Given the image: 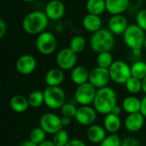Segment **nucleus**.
I'll return each mask as SVG.
<instances>
[{
    "label": "nucleus",
    "instance_id": "0eeeda50",
    "mask_svg": "<svg viewBox=\"0 0 146 146\" xmlns=\"http://www.w3.org/2000/svg\"><path fill=\"white\" fill-rule=\"evenodd\" d=\"M37 50L44 56L51 55L57 47V40L56 36L49 31H44L38 35L36 38Z\"/></svg>",
    "mask_w": 146,
    "mask_h": 146
},
{
    "label": "nucleus",
    "instance_id": "a211bd4d",
    "mask_svg": "<svg viewBox=\"0 0 146 146\" xmlns=\"http://www.w3.org/2000/svg\"><path fill=\"white\" fill-rule=\"evenodd\" d=\"M106 137V130L100 125L93 124L86 131L87 139L93 144H100Z\"/></svg>",
    "mask_w": 146,
    "mask_h": 146
},
{
    "label": "nucleus",
    "instance_id": "b1692460",
    "mask_svg": "<svg viewBox=\"0 0 146 146\" xmlns=\"http://www.w3.org/2000/svg\"><path fill=\"white\" fill-rule=\"evenodd\" d=\"M122 108L127 114H133L140 112L141 100L134 96L127 97L122 102Z\"/></svg>",
    "mask_w": 146,
    "mask_h": 146
},
{
    "label": "nucleus",
    "instance_id": "412c9836",
    "mask_svg": "<svg viewBox=\"0 0 146 146\" xmlns=\"http://www.w3.org/2000/svg\"><path fill=\"white\" fill-rule=\"evenodd\" d=\"M83 27L90 33H96L102 28V20L99 15L87 14L82 20Z\"/></svg>",
    "mask_w": 146,
    "mask_h": 146
},
{
    "label": "nucleus",
    "instance_id": "2f4dec72",
    "mask_svg": "<svg viewBox=\"0 0 146 146\" xmlns=\"http://www.w3.org/2000/svg\"><path fill=\"white\" fill-rule=\"evenodd\" d=\"M46 133L40 127H35L33 128L31 132H30V135H29V140H31L33 143L36 144V145H39L41 144L43 141L45 140V137H46Z\"/></svg>",
    "mask_w": 146,
    "mask_h": 146
},
{
    "label": "nucleus",
    "instance_id": "aec40b11",
    "mask_svg": "<svg viewBox=\"0 0 146 146\" xmlns=\"http://www.w3.org/2000/svg\"><path fill=\"white\" fill-rule=\"evenodd\" d=\"M90 71L84 66H76L71 71V80L77 86L89 82Z\"/></svg>",
    "mask_w": 146,
    "mask_h": 146
},
{
    "label": "nucleus",
    "instance_id": "6e6552de",
    "mask_svg": "<svg viewBox=\"0 0 146 146\" xmlns=\"http://www.w3.org/2000/svg\"><path fill=\"white\" fill-rule=\"evenodd\" d=\"M39 127L47 133L54 135L63 128L61 117L54 113H44L39 119Z\"/></svg>",
    "mask_w": 146,
    "mask_h": 146
},
{
    "label": "nucleus",
    "instance_id": "dca6fc26",
    "mask_svg": "<svg viewBox=\"0 0 146 146\" xmlns=\"http://www.w3.org/2000/svg\"><path fill=\"white\" fill-rule=\"evenodd\" d=\"M145 119V116L140 112L128 114V115L125 119V127L127 131L132 133L139 132L144 127Z\"/></svg>",
    "mask_w": 146,
    "mask_h": 146
},
{
    "label": "nucleus",
    "instance_id": "473e14b6",
    "mask_svg": "<svg viewBox=\"0 0 146 146\" xmlns=\"http://www.w3.org/2000/svg\"><path fill=\"white\" fill-rule=\"evenodd\" d=\"M121 142L118 134L111 133L99 144V146H121Z\"/></svg>",
    "mask_w": 146,
    "mask_h": 146
},
{
    "label": "nucleus",
    "instance_id": "5701e85b",
    "mask_svg": "<svg viewBox=\"0 0 146 146\" xmlns=\"http://www.w3.org/2000/svg\"><path fill=\"white\" fill-rule=\"evenodd\" d=\"M121 127V121L119 115L110 113L105 115L104 120V127L110 133H116Z\"/></svg>",
    "mask_w": 146,
    "mask_h": 146
},
{
    "label": "nucleus",
    "instance_id": "6ab92c4d",
    "mask_svg": "<svg viewBox=\"0 0 146 146\" xmlns=\"http://www.w3.org/2000/svg\"><path fill=\"white\" fill-rule=\"evenodd\" d=\"M105 3L106 11L111 15H121L128 9L130 0H105Z\"/></svg>",
    "mask_w": 146,
    "mask_h": 146
},
{
    "label": "nucleus",
    "instance_id": "ddd939ff",
    "mask_svg": "<svg viewBox=\"0 0 146 146\" xmlns=\"http://www.w3.org/2000/svg\"><path fill=\"white\" fill-rule=\"evenodd\" d=\"M37 62L33 56L30 54H24L21 56L15 63L16 70L22 75H28L34 72L36 69Z\"/></svg>",
    "mask_w": 146,
    "mask_h": 146
},
{
    "label": "nucleus",
    "instance_id": "423d86ee",
    "mask_svg": "<svg viewBox=\"0 0 146 146\" xmlns=\"http://www.w3.org/2000/svg\"><path fill=\"white\" fill-rule=\"evenodd\" d=\"M110 79L116 84L125 85L126 82L132 77L131 67L124 61H114L109 68Z\"/></svg>",
    "mask_w": 146,
    "mask_h": 146
},
{
    "label": "nucleus",
    "instance_id": "f704fd0d",
    "mask_svg": "<svg viewBox=\"0 0 146 146\" xmlns=\"http://www.w3.org/2000/svg\"><path fill=\"white\" fill-rule=\"evenodd\" d=\"M136 24L146 32V8L139 10L136 15Z\"/></svg>",
    "mask_w": 146,
    "mask_h": 146
},
{
    "label": "nucleus",
    "instance_id": "9b49d317",
    "mask_svg": "<svg viewBox=\"0 0 146 146\" xmlns=\"http://www.w3.org/2000/svg\"><path fill=\"white\" fill-rule=\"evenodd\" d=\"M110 71L107 68H103L100 67H96L90 71L89 82L98 90L105 86H108V84L110 80Z\"/></svg>",
    "mask_w": 146,
    "mask_h": 146
},
{
    "label": "nucleus",
    "instance_id": "de8ad7c7",
    "mask_svg": "<svg viewBox=\"0 0 146 146\" xmlns=\"http://www.w3.org/2000/svg\"><path fill=\"white\" fill-rule=\"evenodd\" d=\"M145 8H146V0H145Z\"/></svg>",
    "mask_w": 146,
    "mask_h": 146
},
{
    "label": "nucleus",
    "instance_id": "ea45409f",
    "mask_svg": "<svg viewBox=\"0 0 146 146\" xmlns=\"http://www.w3.org/2000/svg\"><path fill=\"white\" fill-rule=\"evenodd\" d=\"M61 121H62V127H68V126L71 124L72 119H71V118H69V117L62 116V117H61Z\"/></svg>",
    "mask_w": 146,
    "mask_h": 146
},
{
    "label": "nucleus",
    "instance_id": "20e7f679",
    "mask_svg": "<svg viewBox=\"0 0 146 146\" xmlns=\"http://www.w3.org/2000/svg\"><path fill=\"white\" fill-rule=\"evenodd\" d=\"M115 44V35L106 28H101L92 33L90 38V47L98 54L110 51L114 48Z\"/></svg>",
    "mask_w": 146,
    "mask_h": 146
},
{
    "label": "nucleus",
    "instance_id": "49530a36",
    "mask_svg": "<svg viewBox=\"0 0 146 146\" xmlns=\"http://www.w3.org/2000/svg\"><path fill=\"white\" fill-rule=\"evenodd\" d=\"M144 48L146 50V38H145V44H144Z\"/></svg>",
    "mask_w": 146,
    "mask_h": 146
},
{
    "label": "nucleus",
    "instance_id": "f8f14e48",
    "mask_svg": "<svg viewBox=\"0 0 146 146\" xmlns=\"http://www.w3.org/2000/svg\"><path fill=\"white\" fill-rule=\"evenodd\" d=\"M97 111L94 107L89 105H82L78 108L75 115L76 121L82 126H92L97 119Z\"/></svg>",
    "mask_w": 146,
    "mask_h": 146
},
{
    "label": "nucleus",
    "instance_id": "cd10ccee",
    "mask_svg": "<svg viewBox=\"0 0 146 146\" xmlns=\"http://www.w3.org/2000/svg\"><path fill=\"white\" fill-rule=\"evenodd\" d=\"M86 47V40L83 36L76 35L73 37L69 42V48L76 54L82 52Z\"/></svg>",
    "mask_w": 146,
    "mask_h": 146
},
{
    "label": "nucleus",
    "instance_id": "7ed1b4c3",
    "mask_svg": "<svg viewBox=\"0 0 146 146\" xmlns=\"http://www.w3.org/2000/svg\"><path fill=\"white\" fill-rule=\"evenodd\" d=\"M145 32L141 29L136 23L130 24L123 33V40L125 44L132 50L135 56L141 53L145 41Z\"/></svg>",
    "mask_w": 146,
    "mask_h": 146
},
{
    "label": "nucleus",
    "instance_id": "e433bc0d",
    "mask_svg": "<svg viewBox=\"0 0 146 146\" xmlns=\"http://www.w3.org/2000/svg\"><path fill=\"white\" fill-rule=\"evenodd\" d=\"M65 146H86L85 142L80 139H72Z\"/></svg>",
    "mask_w": 146,
    "mask_h": 146
},
{
    "label": "nucleus",
    "instance_id": "79ce46f5",
    "mask_svg": "<svg viewBox=\"0 0 146 146\" xmlns=\"http://www.w3.org/2000/svg\"><path fill=\"white\" fill-rule=\"evenodd\" d=\"M19 146H38V145H36V144H34V143H33L31 140H26V141H23V142H21Z\"/></svg>",
    "mask_w": 146,
    "mask_h": 146
},
{
    "label": "nucleus",
    "instance_id": "7c9ffc66",
    "mask_svg": "<svg viewBox=\"0 0 146 146\" xmlns=\"http://www.w3.org/2000/svg\"><path fill=\"white\" fill-rule=\"evenodd\" d=\"M69 135L66 129L62 128L53 135L52 141L56 146H65L69 141Z\"/></svg>",
    "mask_w": 146,
    "mask_h": 146
},
{
    "label": "nucleus",
    "instance_id": "bb28decb",
    "mask_svg": "<svg viewBox=\"0 0 146 146\" xmlns=\"http://www.w3.org/2000/svg\"><path fill=\"white\" fill-rule=\"evenodd\" d=\"M132 77L142 80L146 76V62L144 61H137L131 66Z\"/></svg>",
    "mask_w": 146,
    "mask_h": 146
},
{
    "label": "nucleus",
    "instance_id": "c9c22d12",
    "mask_svg": "<svg viewBox=\"0 0 146 146\" xmlns=\"http://www.w3.org/2000/svg\"><path fill=\"white\" fill-rule=\"evenodd\" d=\"M121 146H141L139 141L133 137H127L121 142Z\"/></svg>",
    "mask_w": 146,
    "mask_h": 146
},
{
    "label": "nucleus",
    "instance_id": "2eb2a0df",
    "mask_svg": "<svg viewBox=\"0 0 146 146\" xmlns=\"http://www.w3.org/2000/svg\"><path fill=\"white\" fill-rule=\"evenodd\" d=\"M128 26L127 19L122 14L112 15L108 22V29L114 35H123Z\"/></svg>",
    "mask_w": 146,
    "mask_h": 146
},
{
    "label": "nucleus",
    "instance_id": "37998d69",
    "mask_svg": "<svg viewBox=\"0 0 146 146\" xmlns=\"http://www.w3.org/2000/svg\"><path fill=\"white\" fill-rule=\"evenodd\" d=\"M121 108L118 104L115 105V106L113 108L112 111H111V113H113V114H115V115H119L121 114Z\"/></svg>",
    "mask_w": 146,
    "mask_h": 146
},
{
    "label": "nucleus",
    "instance_id": "f3484780",
    "mask_svg": "<svg viewBox=\"0 0 146 146\" xmlns=\"http://www.w3.org/2000/svg\"><path fill=\"white\" fill-rule=\"evenodd\" d=\"M65 74L60 68H52L47 71L44 76V82L47 86H60L63 82Z\"/></svg>",
    "mask_w": 146,
    "mask_h": 146
},
{
    "label": "nucleus",
    "instance_id": "a878e982",
    "mask_svg": "<svg viewBox=\"0 0 146 146\" xmlns=\"http://www.w3.org/2000/svg\"><path fill=\"white\" fill-rule=\"evenodd\" d=\"M27 99H28L30 107L34 108V109L39 108L44 104V92L40 90H35L29 94V96L27 97Z\"/></svg>",
    "mask_w": 146,
    "mask_h": 146
},
{
    "label": "nucleus",
    "instance_id": "1a4fd4ad",
    "mask_svg": "<svg viewBox=\"0 0 146 146\" xmlns=\"http://www.w3.org/2000/svg\"><path fill=\"white\" fill-rule=\"evenodd\" d=\"M96 93L97 89L90 82H87L78 86L74 93V98L75 101L81 106L90 105L91 104H93Z\"/></svg>",
    "mask_w": 146,
    "mask_h": 146
},
{
    "label": "nucleus",
    "instance_id": "9d476101",
    "mask_svg": "<svg viewBox=\"0 0 146 146\" xmlns=\"http://www.w3.org/2000/svg\"><path fill=\"white\" fill-rule=\"evenodd\" d=\"M56 62L57 67L61 69L70 70L76 67L77 54L73 51L69 47L63 48L58 51L56 56Z\"/></svg>",
    "mask_w": 146,
    "mask_h": 146
},
{
    "label": "nucleus",
    "instance_id": "4c0bfd02",
    "mask_svg": "<svg viewBox=\"0 0 146 146\" xmlns=\"http://www.w3.org/2000/svg\"><path fill=\"white\" fill-rule=\"evenodd\" d=\"M7 33V24L3 19H0V38H3V36Z\"/></svg>",
    "mask_w": 146,
    "mask_h": 146
},
{
    "label": "nucleus",
    "instance_id": "4be33fe9",
    "mask_svg": "<svg viewBox=\"0 0 146 146\" xmlns=\"http://www.w3.org/2000/svg\"><path fill=\"white\" fill-rule=\"evenodd\" d=\"M9 106L11 110L16 113L21 114L27 110L30 107L28 99L23 95H15L9 100Z\"/></svg>",
    "mask_w": 146,
    "mask_h": 146
},
{
    "label": "nucleus",
    "instance_id": "c03bdc74",
    "mask_svg": "<svg viewBox=\"0 0 146 146\" xmlns=\"http://www.w3.org/2000/svg\"><path fill=\"white\" fill-rule=\"evenodd\" d=\"M142 91L146 94V76L142 80Z\"/></svg>",
    "mask_w": 146,
    "mask_h": 146
},
{
    "label": "nucleus",
    "instance_id": "72a5a7b5",
    "mask_svg": "<svg viewBox=\"0 0 146 146\" xmlns=\"http://www.w3.org/2000/svg\"><path fill=\"white\" fill-rule=\"evenodd\" d=\"M78 108L75 107L74 104L71 103H65V104L61 108V113L62 116L69 117V118H74L77 113Z\"/></svg>",
    "mask_w": 146,
    "mask_h": 146
},
{
    "label": "nucleus",
    "instance_id": "39448f33",
    "mask_svg": "<svg viewBox=\"0 0 146 146\" xmlns=\"http://www.w3.org/2000/svg\"><path fill=\"white\" fill-rule=\"evenodd\" d=\"M44 104L50 110H61L65 104L66 94L60 86H46L43 91Z\"/></svg>",
    "mask_w": 146,
    "mask_h": 146
},
{
    "label": "nucleus",
    "instance_id": "a18cd8bd",
    "mask_svg": "<svg viewBox=\"0 0 146 146\" xmlns=\"http://www.w3.org/2000/svg\"><path fill=\"white\" fill-rule=\"evenodd\" d=\"M21 1L26 2V3H32V2H34V1H36V0H21Z\"/></svg>",
    "mask_w": 146,
    "mask_h": 146
},
{
    "label": "nucleus",
    "instance_id": "393cba45",
    "mask_svg": "<svg viewBox=\"0 0 146 146\" xmlns=\"http://www.w3.org/2000/svg\"><path fill=\"white\" fill-rule=\"evenodd\" d=\"M86 8L88 14L100 16L104 13V11H106L105 0H87L86 3Z\"/></svg>",
    "mask_w": 146,
    "mask_h": 146
},
{
    "label": "nucleus",
    "instance_id": "a19ab883",
    "mask_svg": "<svg viewBox=\"0 0 146 146\" xmlns=\"http://www.w3.org/2000/svg\"><path fill=\"white\" fill-rule=\"evenodd\" d=\"M38 146H56V145L54 144V142L52 140H47V139H45L41 144H39Z\"/></svg>",
    "mask_w": 146,
    "mask_h": 146
},
{
    "label": "nucleus",
    "instance_id": "c85d7f7f",
    "mask_svg": "<svg viewBox=\"0 0 146 146\" xmlns=\"http://www.w3.org/2000/svg\"><path fill=\"white\" fill-rule=\"evenodd\" d=\"M96 62H97L98 67L109 69L110 67L114 62V59L110 51H107V52H102V53L98 54Z\"/></svg>",
    "mask_w": 146,
    "mask_h": 146
},
{
    "label": "nucleus",
    "instance_id": "c756f323",
    "mask_svg": "<svg viewBox=\"0 0 146 146\" xmlns=\"http://www.w3.org/2000/svg\"><path fill=\"white\" fill-rule=\"evenodd\" d=\"M126 89L128 92L132 94H138L142 91V80L131 77L125 84Z\"/></svg>",
    "mask_w": 146,
    "mask_h": 146
},
{
    "label": "nucleus",
    "instance_id": "58836bf2",
    "mask_svg": "<svg viewBox=\"0 0 146 146\" xmlns=\"http://www.w3.org/2000/svg\"><path fill=\"white\" fill-rule=\"evenodd\" d=\"M140 113L145 116L146 119V94L144 96V98L141 99V110Z\"/></svg>",
    "mask_w": 146,
    "mask_h": 146
},
{
    "label": "nucleus",
    "instance_id": "f257e3e1",
    "mask_svg": "<svg viewBox=\"0 0 146 146\" xmlns=\"http://www.w3.org/2000/svg\"><path fill=\"white\" fill-rule=\"evenodd\" d=\"M92 104L98 113L106 115L111 113L113 108L117 105L116 92L110 86L98 89Z\"/></svg>",
    "mask_w": 146,
    "mask_h": 146
},
{
    "label": "nucleus",
    "instance_id": "4468645a",
    "mask_svg": "<svg viewBox=\"0 0 146 146\" xmlns=\"http://www.w3.org/2000/svg\"><path fill=\"white\" fill-rule=\"evenodd\" d=\"M66 8L61 0H50L44 8V13L50 21H59L65 15Z\"/></svg>",
    "mask_w": 146,
    "mask_h": 146
},
{
    "label": "nucleus",
    "instance_id": "f03ea898",
    "mask_svg": "<svg viewBox=\"0 0 146 146\" xmlns=\"http://www.w3.org/2000/svg\"><path fill=\"white\" fill-rule=\"evenodd\" d=\"M49 21L44 11L33 10L24 17L22 21V28L27 34L38 35L45 31Z\"/></svg>",
    "mask_w": 146,
    "mask_h": 146
}]
</instances>
